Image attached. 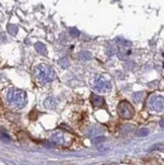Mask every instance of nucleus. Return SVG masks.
Returning a JSON list of instances; mask_svg holds the SVG:
<instances>
[{"mask_svg":"<svg viewBox=\"0 0 164 165\" xmlns=\"http://www.w3.org/2000/svg\"><path fill=\"white\" fill-rule=\"evenodd\" d=\"M35 74L39 81L43 83H49L55 79V72L50 66L48 65H39L35 68Z\"/></svg>","mask_w":164,"mask_h":165,"instance_id":"1","label":"nucleus"},{"mask_svg":"<svg viewBox=\"0 0 164 165\" xmlns=\"http://www.w3.org/2000/svg\"><path fill=\"white\" fill-rule=\"evenodd\" d=\"M118 114L122 119L125 120H129L132 119L135 114V111L134 107L130 102L128 101H121L118 106Z\"/></svg>","mask_w":164,"mask_h":165,"instance_id":"2","label":"nucleus"},{"mask_svg":"<svg viewBox=\"0 0 164 165\" xmlns=\"http://www.w3.org/2000/svg\"><path fill=\"white\" fill-rule=\"evenodd\" d=\"M94 87L100 92H108L111 89V84L102 76H98L94 81Z\"/></svg>","mask_w":164,"mask_h":165,"instance_id":"3","label":"nucleus"},{"mask_svg":"<svg viewBox=\"0 0 164 165\" xmlns=\"http://www.w3.org/2000/svg\"><path fill=\"white\" fill-rule=\"evenodd\" d=\"M26 93L20 90H14L12 93H10V95H9V100H10V102L18 104V105H20V106L24 105V104H26Z\"/></svg>","mask_w":164,"mask_h":165,"instance_id":"4","label":"nucleus"},{"mask_svg":"<svg viewBox=\"0 0 164 165\" xmlns=\"http://www.w3.org/2000/svg\"><path fill=\"white\" fill-rule=\"evenodd\" d=\"M149 107L155 111H161L163 109L162 96H153L149 100Z\"/></svg>","mask_w":164,"mask_h":165,"instance_id":"5","label":"nucleus"},{"mask_svg":"<svg viewBox=\"0 0 164 165\" xmlns=\"http://www.w3.org/2000/svg\"><path fill=\"white\" fill-rule=\"evenodd\" d=\"M90 101L94 106H100L104 104V99L102 96L96 95V94H91L90 96Z\"/></svg>","mask_w":164,"mask_h":165,"instance_id":"6","label":"nucleus"},{"mask_svg":"<svg viewBox=\"0 0 164 165\" xmlns=\"http://www.w3.org/2000/svg\"><path fill=\"white\" fill-rule=\"evenodd\" d=\"M44 105L47 107V109H55V107H56L57 104H56V100H55L53 97H48L47 99L45 100Z\"/></svg>","mask_w":164,"mask_h":165,"instance_id":"7","label":"nucleus"},{"mask_svg":"<svg viewBox=\"0 0 164 165\" xmlns=\"http://www.w3.org/2000/svg\"><path fill=\"white\" fill-rule=\"evenodd\" d=\"M35 48H36V52H38L39 54H41V55H46V54H47V50H46V47H45L44 44L36 43L35 45Z\"/></svg>","mask_w":164,"mask_h":165,"instance_id":"8","label":"nucleus"},{"mask_svg":"<svg viewBox=\"0 0 164 165\" xmlns=\"http://www.w3.org/2000/svg\"><path fill=\"white\" fill-rule=\"evenodd\" d=\"M52 140L55 142V143H58V144H62L63 143V136L61 134H56L55 136H53Z\"/></svg>","mask_w":164,"mask_h":165,"instance_id":"9","label":"nucleus"},{"mask_svg":"<svg viewBox=\"0 0 164 165\" xmlns=\"http://www.w3.org/2000/svg\"><path fill=\"white\" fill-rule=\"evenodd\" d=\"M79 57H80L82 60H89L91 58V54L89 52H81L79 54Z\"/></svg>","mask_w":164,"mask_h":165,"instance_id":"10","label":"nucleus"},{"mask_svg":"<svg viewBox=\"0 0 164 165\" xmlns=\"http://www.w3.org/2000/svg\"><path fill=\"white\" fill-rule=\"evenodd\" d=\"M149 135V130L146 129V128H143V129H140L138 131V136L140 137H145V136H148Z\"/></svg>","mask_w":164,"mask_h":165,"instance_id":"11","label":"nucleus"},{"mask_svg":"<svg viewBox=\"0 0 164 165\" xmlns=\"http://www.w3.org/2000/svg\"><path fill=\"white\" fill-rule=\"evenodd\" d=\"M143 96H144V93L143 92H137L134 94V99H135L136 102H140L143 99Z\"/></svg>","mask_w":164,"mask_h":165,"instance_id":"12","label":"nucleus"},{"mask_svg":"<svg viewBox=\"0 0 164 165\" xmlns=\"http://www.w3.org/2000/svg\"><path fill=\"white\" fill-rule=\"evenodd\" d=\"M70 33H71V35L73 36H79V31H77L76 29H72L71 31H70Z\"/></svg>","mask_w":164,"mask_h":165,"instance_id":"13","label":"nucleus"},{"mask_svg":"<svg viewBox=\"0 0 164 165\" xmlns=\"http://www.w3.org/2000/svg\"><path fill=\"white\" fill-rule=\"evenodd\" d=\"M102 141H104V138H103V137H98V138L94 139V143H95V144H98V142H102Z\"/></svg>","mask_w":164,"mask_h":165,"instance_id":"14","label":"nucleus"}]
</instances>
